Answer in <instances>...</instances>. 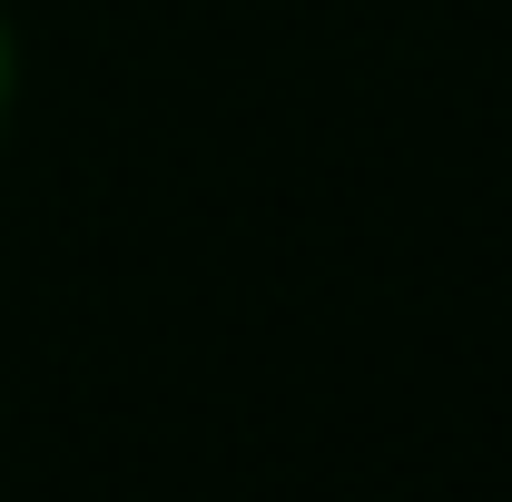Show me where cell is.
Instances as JSON below:
<instances>
[{
  "label": "cell",
  "mask_w": 512,
  "mask_h": 502,
  "mask_svg": "<svg viewBox=\"0 0 512 502\" xmlns=\"http://www.w3.org/2000/svg\"><path fill=\"white\" fill-rule=\"evenodd\" d=\"M20 109H30V30H20V10L0 0V148H10Z\"/></svg>",
  "instance_id": "6da1fadb"
}]
</instances>
